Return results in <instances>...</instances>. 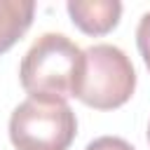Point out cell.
<instances>
[{
  "label": "cell",
  "mask_w": 150,
  "mask_h": 150,
  "mask_svg": "<svg viewBox=\"0 0 150 150\" xmlns=\"http://www.w3.org/2000/svg\"><path fill=\"white\" fill-rule=\"evenodd\" d=\"M84 73V52L63 33L40 35L23 54L19 66L21 87L30 96L61 98L75 96Z\"/></svg>",
  "instance_id": "obj_1"
},
{
  "label": "cell",
  "mask_w": 150,
  "mask_h": 150,
  "mask_svg": "<svg viewBox=\"0 0 150 150\" xmlns=\"http://www.w3.org/2000/svg\"><path fill=\"white\" fill-rule=\"evenodd\" d=\"M77 134V117L61 98L28 96L9 117V141L16 150H68Z\"/></svg>",
  "instance_id": "obj_2"
},
{
  "label": "cell",
  "mask_w": 150,
  "mask_h": 150,
  "mask_svg": "<svg viewBox=\"0 0 150 150\" xmlns=\"http://www.w3.org/2000/svg\"><path fill=\"white\" fill-rule=\"evenodd\" d=\"M136 89V70L129 56L108 42L84 49V73L77 98L96 110H112L124 105Z\"/></svg>",
  "instance_id": "obj_3"
},
{
  "label": "cell",
  "mask_w": 150,
  "mask_h": 150,
  "mask_svg": "<svg viewBox=\"0 0 150 150\" xmlns=\"http://www.w3.org/2000/svg\"><path fill=\"white\" fill-rule=\"evenodd\" d=\"M70 21L87 35L110 33L122 14V2L117 0H68L66 5Z\"/></svg>",
  "instance_id": "obj_4"
},
{
  "label": "cell",
  "mask_w": 150,
  "mask_h": 150,
  "mask_svg": "<svg viewBox=\"0 0 150 150\" xmlns=\"http://www.w3.org/2000/svg\"><path fill=\"white\" fill-rule=\"evenodd\" d=\"M35 14L33 0H0V54L12 49L30 28Z\"/></svg>",
  "instance_id": "obj_5"
},
{
  "label": "cell",
  "mask_w": 150,
  "mask_h": 150,
  "mask_svg": "<svg viewBox=\"0 0 150 150\" xmlns=\"http://www.w3.org/2000/svg\"><path fill=\"white\" fill-rule=\"evenodd\" d=\"M136 45H138V52L150 70V12H145L141 19H138V26H136Z\"/></svg>",
  "instance_id": "obj_6"
},
{
  "label": "cell",
  "mask_w": 150,
  "mask_h": 150,
  "mask_svg": "<svg viewBox=\"0 0 150 150\" xmlns=\"http://www.w3.org/2000/svg\"><path fill=\"white\" fill-rule=\"evenodd\" d=\"M84 150H136V148L120 136H101V138H94Z\"/></svg>",
  "instance_id": "obj_7"
},
{
  "label": "cell",
  "mask_w": 150,
  "mask_h": 150,
  "mask_svg": "<svg viewBox=\"0 0 150 150\" xmlns=\"http://www.w3.org/2000/svg\"><path fill=\"white\" fill-rule=\"evenodd\" d=\"M148 143H150V124H148Z\"/></svg>",
  "instance_id": "obj_8"
}]
</instances>
